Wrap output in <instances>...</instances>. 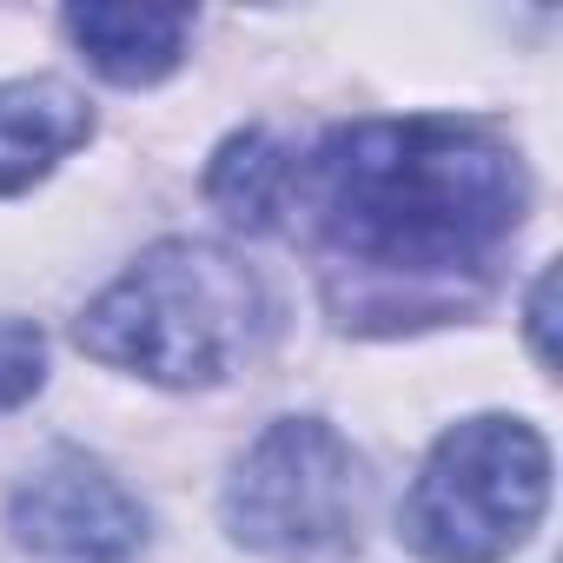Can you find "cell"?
<instances>
[{"label": "cell", "instance_id": "6da1fadb", "mask_svg": "<svg viewBox=\"0 0 563 563\" xmlns=\"http://www.w3.org/2000/svg\"><path fill=\"white\" fill-rule=\"evenodd\" d=\"M530 179L471 120H352L292 159L286 212L325 265L345 325H431L464 312L517 239Z\"/></svg>", "mask_w": 563, "mask_h": 563}, {"label": "cell", "instance_id": "7a4b0ae2", "mask_svg": "<svg viewBox=\"0 0 563 563\" xmlns=\"http://www.w3.org/2000/svg\"><path fill=\"white\" fill-rule=\"evenodd\" d=\"M272 325L258 272L212 239H159L80 312L74 339L100 365L173 391L232 378Z\"/></svg>", "mask_w": 563, "mask_h": 563}, {"label": "cell", "instance_id": "3957f363", "mask_svg": "<svg viewBox=\"0 0 563 563\" xmlns=\"http://www.w3.org/2000/svg\"><path fill=\"white\" fill-rule=\"evenodd\" d=\"M550 504V444L537 424L484 411L451 424L418 464L398 530L424 563H497Z\"/></svg>", "mask_w": 563, "mask_h": 563}, {"label": "cell", "instance_id": "277c9868", "mask_svg": "<svg viewBox=\"0 0 563 563\" xmlns=\"http://www.w3.org/2000/svg\"><path fill=\"white\" fill-rule=\"evenodd\" d=\"M365 497V457L325 418H278L232 464L219 510L232 543L278 563H319L358 543Z\"/></svg>", "mask_w": 563, "mask_h": 563}, {"label": "cell", "instance_id": "5b68a950", "mask_svg": "<svg viewBox=\"0 0 563 563\" xmlns=\"http://www.w3.org/2000/svg\"><path fill=\"white\" fill-rule=\"evenodd\" d=\"M8 530L41 563H133L146 550L140 497L87 451H54L8 497Z\"/></svg>", "mask_w": 563, "mask_h": 563}, {"label": "cell", "instance_id": "8992f818", "mask_svg": "<svg viewBox=\"0 0 563 563\" xmlns=\"http://www.w3.org/2000/svg\"><path fill=\"white\" fill-rule=\"evenodd\" d=\"M93 140V107L67 80H0V199L47 179Z\"/></svg>", "mask_w": 563, "mask_h": 563}, {"label": "cell", "instance_id": "52a82bcc", "mask_svg": "<svg viewBox=\"0 0 563 563\" xmlns=\"http://www.w3.org/2000/svg\"><path fill=\"white\" fill-rule=\"evenodd\" d=\"M67 41L113 87H153L186 60L192 14L186 8H67Z\"/></svg>", "mask_w": 563, "mask_h": 563}, {"label": "cell", "instance_id": "ba28073f", "mask_svg": "<svg viewBox=\"0 0 563 563\" xmlns=\"http://www.w3.org/2000/svg\"><path fill=\"white\" fill-rule=\"evenodd\" d=\"M292 146H278L265 126L252 133H232L206 173V192L212 206L232 219V225H252V232H272L286 219V192H292Z\"/></svg>", "mask_w": 563, "mask_h": 563}, {"label": "cell", "instance_id": "9c48e42d", "mask_svg": "<svg viewBox=\"0 0 563 563\" xmlns=\"http://www.w3.org/2000/svg\"><path fill=\"white\" fill-rule=\"evenodd\" d=\"M47 385V339L27 319H0V411L27 405Z\"/></svg>", "mask_w": 563, "mask_h": 563}, {"label": "cell", "instance_id": "30bf717a", "mask_svg": "<svg viewBox=\"0 0 563 563\" xmlns=\"http://www.w3.org/2000/svg\"><path fill=\"white\" fill-rule=\"evenodd\" d=\"M550 292H556V272L543 265L537 286H530V345H537L543 365H556V345H550Z\"/></svg>", "mask_w": 563, "mask_h": 563}]
</instances>
